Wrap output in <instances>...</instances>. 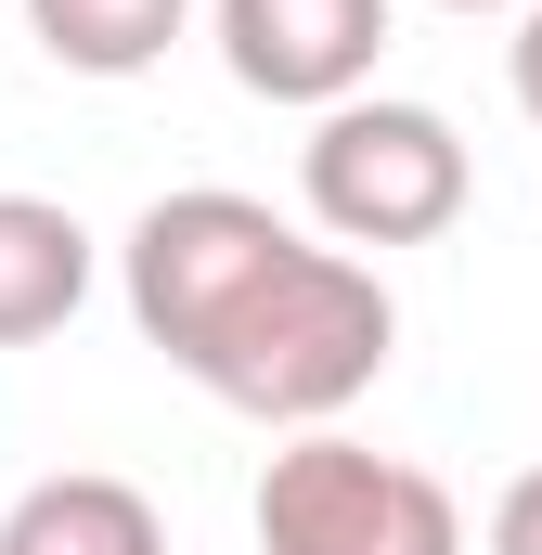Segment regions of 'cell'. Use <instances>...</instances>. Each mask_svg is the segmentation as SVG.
Wrapping results in <instances>:
<instances>
[{"label": "cell", "instance_id": "6da1fadb", "mask_svg": "<svg viewBox=\"0 0 542 555\" xmlns=\"http://www.w3.org/2000/svg\"><path fill=\"white\" fill-rule=\"evenodd\" d=\"M142 349H168L220 414L259 426H336L401 349V310L375 259L349 246H310L284 207L233 194V181H194V194H155L117 246Z\"/></svg>", "mask_w": 542, "mask_h": 555}, {"label": "cell", "instance_id": "7a4b0ae2", "mask_svg": "<svg viewBox=\"0 0 542 555\" xmlns=\"http://www.w3.org/2000/svg\"><path fill=\"white\" fill-rule=\"evenodd\" d=\"M297 194L323 220V246H439L478 194V155L439 104H401V91H349L336 117H310L297 142Z\"/></svg>", "mask_w": 542, "mask_h": 555}, {"label": "cell", "instance_id": "3957f363", "mask_svg": "<svg viewBox=\"0 0 542 555\" xmlns=\"http://www.w3.org/2000/svg\"><path fill=\"white\" fill-rule=\"evenodd\" d=\"M259 555H465V504L349 426H297L259 465Z\"/></svg>", "mask_w": 542, "mask_h": 555}, {"label": "cell", "instance_id": "277c9868", "mask_svg": "<svg viewBox=\"0 0 542 555\" xmlns=\"http://www.w3.org/2000/svg\"><path fill=\"white\" fill-rule=\"evenodd\" d=\"M220 13V65L297 104V117H336L349 91H375V52H388V0H207Z\"/></svg>", "mask_w": 542, "mask_h": 555}, {"label": "cell", "instance_id": "5b68a950", "mask_svg": "<svg viewBox=\"0 0 542 555\" xmlns=\"http://www.w3.org/2000/svg\"><path fill=\"white\" fill-rule=\"evenodd\" d=\"M78 297H91V233H78V207H52V194H0V349L65 336Z\"/></svg>", "mask_w": 542, "mask_h": 555}, {"label": "cell", "instance_id": "8992f818", "mask_svg": "<svg viewBox=\"0 0 542 555\" xmlns=\"http://www.w3.org/2000/svg\"><path fill=\"white\" fill-rule=\"evenodd\" d=\"M0 555H168V517L142 504L130 478L65 465V478H39V491L0 517Z\"/></svg>", "mask_w": 542, "mask_h": 555}, {"label": "cell", "instance_id": "52a82bcc", "mask_svg": "<svg viewBox=\"0 0 542 555\" xmlns=\"http://www.w3.org/2000/svg\"><path fill=\"white\" fill-rule=\"evenodd\" d=\"M181 26H194V0H26V39L65 78H142V65H168Z\"/></svg>", "mask_w": 542, "mask_h": 555}, {"label": "cell", "instance_id": "ba28073f", "mask_svg": "<svg viewBox=\"0 0 542 555\" xmlns=\"http://www.w3.org/2000/svg\"><path fill=\"white\" fill-rule=\"evenodd\" d=\"M491 555H542V465L504 478V504H491Z\"/></svg>", "mask_w": 542, "mask_h": 555}, {"label": "cell", "instance_id": "9c48e42d", "mask_svg": "<svg viewBox=\"0 0 542 555\" xmlns=\"http://www.w3.org/2000/svg\"><path fill=\"white\" fill-rule=\"evenodd\" d=\"M504 78H517V117L542 130V0L517 13V39H504Z\"/></svg>", "mask_w": 542, "mask_h": 555}, {"label": "cell", "instance_id": "30bf717a", "mask_svg": "<svg viewBox=\"0 0 542 555\" xmlns=\"http://www.w3.org/2000/svg\"><path fill=\"white\" fill-rule=\"evenodd\" d=\"M439 13H530V0H439Z\"/></svg>", "mask_w": 542, "mask_h": 555}]
</instances>
